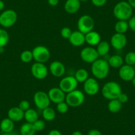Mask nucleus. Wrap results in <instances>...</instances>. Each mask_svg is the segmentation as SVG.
I'll use <instances>...</instances> for the list:
<instances>
[{
	"mask_svg": "<svg viewBox=\"0 0 135 135\" xmlns=\"http://www.w3.org/2000/svg\"><path fill=\"white\" fill-rule=\"evenodd\" d=\"M17 21V14L14 10L7 9L0 15V25L4 28L13 27Z\"/></svg>",
	"mask_w": 135,
	"mask_h": 135,
	"instance_id": "obj_5",
	"label": "nucleus"
},
{
	"mask_svg": "<svg viewBox=\"0 0 135 135\" xmlns=\"http://www.w3.org/2000/svg\"><path fill=\"white\" fill-rule=\"evenodd\" d=\"M99 56L97 50L92 46L84 48L80 52V57L85 63L92 64L98 59Z\"/></svg>",
	"mask_w": 135,
	"mask_h": 135,
	"instance_id": "obj_11",
	"label": "nucleus"
},
{
	"mask_svg": "<svg viewBox=\"0 0 135 135\" xmlns=\"http://www.w3.org/2000/svg\"><path fill=\"white\" fill-rule=\"evenodd\" d=\"M20 59L24 63H29L33 59V56H32V51L31 50H24L22 52L20 55Z\"/></svg>",
	"mask_w": 135,
	"mask_h": 135,
	"instance_id": "obj_31",
	"label": "nucleus"
},
{
	"mask_svg": "<svg viewBox=\"0 0 135 135\" xmlns=\"http://www.w3.org/2000/svg\"><path fill=\"white\" fill-rule=\"evenodd\" d=\"M84 101H85V95L81 91L77 89L66 95L65 101L69 107H79L84 103Z\"/></svg>",
	"mask_w": 135,
	"mask_h": 135,
	"instance_id": "obj_4",
	"label": "nucleus"
},
{
	"mask_svg": "<svg viewBox=\"0 0 135 135\" xmlns=\"http://www.w3.org/2000/svg\"><path fill=\"white\" fill-rule=\"evenodd\" d=\"M36 133L35 129L34 128L32 124L25 123L21 125L20 128L21 135H35Z\"/></svg>",
	"mask_w": 135,
	"mask_h": 135,
	"instance_id": "obj_25",
	"label": "nucleus"
},
{
	"mask_svg": "<svg viewBox=\"0 0 135 135\" xmlns=\"http://www.w3.org/2000/svg\"><path fill=\"white\" fill-rule=\"evenodd\" d=\"M88 135H102V133L97 129H91L88 132Z\"/></svg>",
	"mask_w": 135,
	"mask_h": 135,
	"instance_id": "obj_40",
	"label": "nucleus"
},
{
	"mask_svg": "<svg viewBox=\"0 0 135 135\" xmlns=\"http://www.w3.org/2000/svg\"><path fill=\"white\" fill-rule=\"evenodd\" d=\"M124 62L126 64L133 66L135 64V52H129L127 53L124 57Z\"/></svg>",
	"mask_w": 135,
	"mask_h": 135,
	"instance_id": "obj_32",
	"label": "nucleus"
},
{
	"mask_svg": "<svg viewBox=\"0 0 135 135\" xmlns=\"http://www.w3.org/2000/svg\"><path fill=\"white\" fill-rule=\"evenodd\" d=\"M77 26L78 31L85 35L93 31L95 26V21L90 15H84L80 17L78 19Z\"/></svg>",
	"mask_w": 135,
	"mask_h": 135,
	"instance_id": "obj_6",
	"label": "nucleus"
},
{
	"mask_svg": "<svg viewBox=\"0 0 135 135\" xmlns=\"http://www.w3.org/2000/svg\"><path fill=\"white\" fill-rule=\"evenodd\" d=\"M74 77L78 83H84L89 78V73L85 69L80 68L76 71Z\"/></svg>",
	"mask_w": 135,
	"mask_h": 135,
	"instance_id": "obj_27",
	"label": "nucleus"
},
{
	"mask_svg": "<svg viewBox=\"0 0 135 135\" xmlns=\"http://www.w3.org/2000/svg\"><path fill=\"white\" fill-rule=\"evenodd\" d=\"M42 117L46 121H52L56 117V112L54 109L49 107L42 110Z\"/></svg>",
	"mask_w": 135,
	"mask_h": 135,
	"instance_id": "obj_29",
	"label": "nucleus"
},
{
	"mask_svg": "<svg viewBox=\"0 0 135 135\" xmlns=\"http://www.w3.org/2000/svg\"><path fill=\"white\" fill-rule=\"evenodd\" d=\"M31 74L37 80H44L49 74V70L43 63L35 62L31 66Z\"/></svg>",
	"mask_w": 135,
	"mask_h": 135,
	"instance_id": "obj_10",
	"label": "nucleus"
},
{
	"mask_svg": "<svg viewBox=\"0 0 135 135\" xmlns=\"http://www.w3.org/2000/svg\"><path fill=\"white\" fill-rule=\"evenodd\" d=\"M122 106L123 104L117 99L110 100L107 105V108L111 113H117L121 110Z\"/></svg>",
	"mask_w": 135,
	"mask_h": 135,
	"instance_id": "obj_26",
	"label": "nucleus"
},
{
	"mask_svg": "<svg viewBox=\"0 0 135 135\" xmlns=\"http://www.w3.org/2000/svg\"><path fill=\"white\" fill-rule=\"evenodd\" d=\"M128 28L127 21H118L115 25V30L117 33L124 34L127 32Z\"/></svg>",
	"mask_w": 135,
	"mask_h": 135,
	"instance_id": "obj_28",
	"label": "nucleus"
},
{
	"mask_svg": "<svg viewBox=\"0 0 135 135\" xmlns=\"http://www.w3.org/2000/svg\"><path fill=\"white\" fill-rule=\"evenodd\" d=\"M68 40L74 46H81L85 42V35L79 31H74Z\"/></svg>",
	"mask_w": 135,
	"mask_h": 135,
	"instance_id": "obj_17",
	"label": "nucleus"
},
{
	"mask_svg": "<svg viewBox=\"0 0 135 135\" xmlns=\"http://www.w3.org/2000/svg\"><path fill=\"white\" fill-rule=\"evenodd\" d=\"M32 125H33L34 128L35 129L36 132H40V131H42L45 129L46 124H45V122L44 120L38 119L35 123H32Z\"/></svg>",
	"mask_w": 135,
	"mask_h": 135,
	"instance_id": "obj_34",
	"label": "nucleus"
},
{
	"mask_svg": "<svg viewBox=\"0 0 135 135\" xmlns=\"http://www.w3.org/2000/svg\"><path fill=\"white\" fill-rule=\"evenodd\" d=\"M25 112L22 111L19 107H14L10 109L7 113V116L9 119L15 123V122H19L24 119Z\"/></svg>",
	"mask_w": 135,
	"mask_h": 135,
	"instance_id": "obj_18",
	"label": "nucleus"
},
{
	"mask_svg": "<svg viewBox=\"0 0 135 135\" xmlns=\"http://www.w3.org/2000/svg\"><path fill=\"white\" fill-rule=\"evenodd\" d=\"M5 7V3L2 0H0V11H3Z\"/></svg>",
	"mask_w": 135,
	"mask_h": 135,
	"instance_id": "obj_44",
	"label": "nucleus"
},
{
	"mask_svg": "<svg viewBox=\"0 0 135 135\" xmlns=\"http://www.w3.org/2000/svg\"><path fill=\"white\" fill-rule=\"evenodd\" d=\"M14 127H15L14 122L9 118L3 119L0 123V129L2 132L10 133L13 131Z\"/></svg>",
	"mask_w": 135,
	"mask_h": 135,
	"instance_id": "obj_21",
	"label": "nucleus"
},
{
	"mask_svg": "<svg viewBox=\"0 0 135 135\" xmlns=\"http://www.w3.org/2000/svg\"><path fill=\"white\" fill-rule=\"evenodd\" d=\"M33 101L37 108L42 111L49 107L50 103V100L48 93L42 91H38L35 93Z\"/></svg>",
	"mask_w": 135,
	"mask_h": 135,
	"instance_id": "obj_8",
	"label": "nucleus"
},
{
	"mask_svg": "<svg viewBox=\"0 0 135 135\" xmlns=\"http://www.w3.org/2000/svg\"><path fill=\"white\" fill-rule=\"evenodd\" d=\"M133 68H134V70H135V64L133 66Z\"/></svg>",
	"mask_w": 135,
	"mask_h": 135,
	"instance_id": "obj_51",
	"label": "nucleus"
},
{
	"mask_svg": "<svg viewBox=\"0 0 135 135\" xmlns=\"http://www.w3.org/2000/svg\"><path fill=\"white\" fill-rule=\"evenodd\" d=\"M84 90L88 95H95L99 91V85L97 80L93 78H89L84 83Z\"/></svg>",
	"mask_w": 135,
	"mask_h": 135,
	"instance_id": "obj_12",
	"label": "nucleus"
},
{
	"mask_svg": "<svg viewBox=\"0 0 135 135\" xmlns=\"http://www.w3.org/2000/svg\"><path fill=\"white\" fill-rule=\"evenodd\" d=\"M9 41V35L7 31L0 28V48H3L7 45Z\"/></svg>",
	"mask_w": 135,
	"mask_h": 135,
	"instance_id": "obj_30",
	"label": "nucleus"
},
{
	"mask_svg": "<svg viewBox=\"0 0 135 135\" xmlns=\"http://www.w3.org/2000/svg\"><path fill=\"white\" fill-rule=\"evenodd\" d=\"M127 2L132 7V9H135V0H127Z\"/></svg>",
	"mask_w": 135,
	"mask_h": 135,
	"instance_id": "obj_43",
	"label": "nucleus"
},
{
	"mask_svg": "<svg viewBox=\"0 0 135 135\" xmlns=\"http://www.w3.org/2000/svg\"><path fill=\"white\" fill-rule=\"evenodd\" d=\"M48 3L52 7H55L59 3V0H48Z\"/></svg>",
	"mask_w": 135,
	"mask_h": 135,
	"instance_id": "obj_42",
	"label": "nucleus"
},
{
	"mask_svg": "<svg viewBox=\"0 0 135 135\" xmlns=\"http://www.w3.org/2000/svg\"><path fill=\"white\" fill-rule=\"evenodd\" d=\"M110 70V66L107 60L105 59H97L91 64V71L95 79L103 80L107 77Z\"/></svg>",
	"mask_w": 135,
	"mask_h": 135,
	"instance_id": "obj_1",
	"label": "nucleus"
},
{
	"mask_svg": "<svg viewBox=\"0 0 135 135\" xmlns=\"http://www.w3.org/2000/svg\"><path fill=\"white\" fill-rule=\"evenodd\" d=\"M110 67L114 68H120L124 63V60L120 55H113L109 57L107 60Z\"/></svg>",
	"mask_w": 135,
	"mask_h": 135,
	"instance_id": "obj_22",
	"label": "nucleus"
},
{
	"mask_svg": "<svg viewBox=\"0 0 135 135\" xmlns=\"http://www.w3.org/2000/svg\"><path fill=\"white\" fill-rule=\"evenodd\" d=\"M132 81V85H133L135 87V77L133 79H132V81Z\"/></svg>",
	"mask_w": 135,
	"mask_h": 135,
	"instance_id": "obj_46",
	"label": "nucleus"
},
{
	"mask_svg": "<svg viewBox=\"0 0 135 135\" xmlns=\"http://www.w3.org/2000/svg\"><path fill=\"white\" fill-rule=\"evenodd\" d=\"M80 2H88V1H89V0H79Z\"/></svg>",
	"mask_w": 135,
	"mask_h": 135,
	"instance_id": "obj_50",
	"label": "nucleus"
},
{
	"mask_svg": "<svg viewBox=\"0 0 135 135\" xmlns=\"http://www.w3.org/2000/svg\"><path fill=\"white\" fill-rule=\"evenodd\" d=\"M119 76L123 81H132V79L135 77V70L133 66L127 64L123 65L119 68Z\"/></svg>",
	"mask_w": 135,
	"mask_h": 135,
	"instance_id": "obj_14",
	"label": "nucleus"
},
{
	"mask_svg": "<svg viewBox=\"0 0 135 135\" xmlns=\"http://www.w3.org/2000/svg\"><path fill=\"white\" fill-rule=\"evenodd\" d=\"M68 108H69V106L66 103V101H62L58 103L56 106L57 111L61 114H64L67 113L68 111Z\"/></svg>",
	"mask_w": 135,
	"mask_h": 135,
	"instance_id": "obj_33",
	"label": "nucleus"
},
{
	"mask_svg": "<svg viewBox=\"0 0 135 135\" xmlns=\"http://www.w3.org/2000/svg\"><path fill=\"white\" fill-rule=\"evenodd\" d=\"M91 3H93V6L98 7L105 6L107 2V0H91Z\"/></svg>",
	"mask_w": 135,
	"mask_h": 135,
	"instance_id": "obj_38",
	"label": "nucleus"
},
{
	"mask_svg": "<svg viewBox=\"0 0 135 135\" xmlns=\"http://www.w3.org/2000/svg\"><path fill=\"white\" fill-rule=\"evenodd\" d=\"M0 135H1V134H0Z\"/></svg>",
	"mask_w": 135,
	"mask_h": 135,
	"instance_id": "obj_52",
	"label": "nucleus"
},
{
	"mask_svg": "<svg viewBox=\"0 0 135 135\" xmlns=\"http://www.w3.org/2000/svg\"><path fill=\"white\" fill-rule=\"evenodd\" d=\"M19 107L24 112H25L26 111H27L28 109H30V103L27 100H23L19 103Z\"/></svg>",
	"mask_w": 135,
	"mask_h": 135,
	"instance_id": "obj_36",
	"label": "nucleus"
},
{
	"mask_svg": "<svg viewBox=\"0 0 135 135\" xmlns=\"http://www.w3.org/2000/svg\"><path fill=\"white\" fill-rule=\"evenodd\" d=\"M111 46L115 50H122L126 46L127 43V38L124 34L115 33L111 37L110 41Z\"/></svg>",
	"mask_w": 135,
	"mask_h": 135,
	"instance_id": "obj_13",
	"label": "nucleus"
},
{
	"mask_svg": "<svg viewBox=\"0 0 135 135\" xmlns=\"http://www.w3.org/2000/svg\"><path fill=\"white\" fill-rule=\"evenodd\" d=\"M117 99L120 101L122 104H123V103H126L128 101V97L126 93H124L122 92L120 94V95L119 96V97L117 98Z\"/></svg>",
	"mask_w": 135,
	"mask_h": 135,
	"instance_id": "obj_39",
	"label": "nucleus"
},
{
	"mask_svg": "<svg viewBox=\"0 0 135 135\" xmlns=\"http://www.w3.org/2000/svg\"><path fill=\"white\" fill-rule=\"evenodd\" d=\"M48 135H62V132L56 129H53L51 130L50 132L48 133Z\"/></svg>",
	"mask_w": 135,
	"mask_h": 135,
	"instance_id": "obj_41",
	"label": "nucleus"
},
{
	"mask_svg": "<svg viewBox=\"0 0 135 135\" xmlns=\"http://www.w3.org/2000/svg\"><path fill=\"white\" fill-rule=\"evenodd\" d=\"M33 59L36 62L43 63L47 62L50 57V52L49 49L45 46L39 45L34 48L32 50Z\"/></svg>",
	"mask_w": 135,
	"mask_h": 135,
	"instance_id": "obj_7",
	"label": "nucleus"
},
{
	"mask_svg": "<svg viewBox=\"0 0 135 135\" xmlns=\"http://www.w3.org/2000/svg\"><path fill=\"white\" fill-rule=\"evenodd\" d=\"M24 119L27 121V123H29L32 124L36 120L38 119V113L36 110L34 109H28L25 112L24 114Z\"/></svg>",
	"mask_w": 135,
	"mask_h": 135,
	"instance_id": "obj_24",
	"label": "nucleus"
},
{
	"mask_svg": "<svg viewBox=\"0 0 135 135\" xmlns=\"http://www.w3.org/2000/svg\"><path fill=\"white\" fill-rule=\"evenodd\" d=\"M71 135H83V134L82 132H80V131H74V132H72Z\"/></svg>",
	"mask_w": 135,
	"mask_h": 135,
	"instance_id": "obj_45",
	"label": "nucleus"
},
{
	"mask_svg": "<svg viewBox=\"0 0 135 135\" xmlns=\"http://www.w3.org/2000/svg\"><path fill=\"white\" fill-rule=\"evenodd\" d=\"M1 135H11V132L10 133H6V132H2Z\"/></svg>",
	"mask_w": 135,
	"mask_h": 135,
	"instance_id": "obj_48",
	"label": "nucleus"
},
{
	"mask_svg": "<svg viewBox=\"0 0 135 135\" xmlns=\"http://www.w3.org/2000/svg\"><path fill=\"white\" fill-rule=\"evenodd\" d=\"M85 42L91 46H97L101 42V35L99 33L94 31H90L85 35Z\"/></svg>",
	"mask_w": 135,
	"mask_h": 135,
	"instance_id": "obj_19",
	"label": "nucleus"
},
{
	"mask_svg": "<svg viewBox=\"0 0 135 135\" xmlns=\"http://www.w3.org/2000/svg\"><path fill=\"white\" fill-rule=\"evenodd\" d=\"M4 52V47L0 48V53H3Z\"/></svg>",
	"mask_w": 135,
	"mask_h": 135,
	"instance_id": "obj_47",
	"label": "nucleus"
},
{
	"mask_svg": "<svg viewBox=\"0 0 135 135\" xmlns=\"http://www.w3.org/2000/svg\"><path fill=\"white\" fill-rule=\"evenodd\" d=\"M11 135H19L17 132H11Z\"/></svg>",
	"mask_w": 135,
	"mask_h": 135,
	"instance_id": "obj_49",
	"label": "nucleus"
},
{
	"mask_svg": "<svg viewBox=\"0 0 135 135\" xmlns=\"http://www.w3.org/2000/svg\"><path fill=\"white\" fill-rule=\"evenodd\" d=\"M96 50L99 56H105L109 52L110 44L107 41H101L97 45Z\"/></svg>",
	"mask_w": 135,
	"mask_h": 135,
	"instance_id": "obj_23",
	"label": "nucleus"
},
{
	"mask_svg": "<svg viewBox=\"0 0 135 135\" xmlns=\"http://www.w3.org/2000/svg\"><path fill=\"white\" fill-rule=\"evenodd\" d=\"M122 93L120 85L116 81H108L101 89V94L104 98L108 100L117 99Z\"/></svg>",
	"mask_w": 135,
	"mask_h": 135,
	"instance_id": "obj_3",
	"label": "nucleus"
},
{
	"mask_svg": "<svg viewBox=\"0 0 135 135\" xmlns=\"http://www.w3.org/2000/svg\"><path fill=\"white\" fill-rule=\"evenodd\" d=\"M72 33V30H71V28L68 27H64V28H62L60 31L61 36H62V38H65V39H69Z\"/></svg>",
	"mask_w": 135,
	"mask_h": 135,
	"instance_id": "obj_35",
	"label": "nucleus"
},
{
	"mask_svg": "<svg viewBox=\"0 0 135 135\" xmlns=\"http://www.w3.org/2000/svg\"><path fill=\"white\" fill-rule=\"evenodd\" d=\"M78 82L74 76H66L60 80L59 84V88L64 92L68 93L72 91L77 89Z\"/></svg>",
	"mask_w": 135,
	"mask_h": 135,
	"instance_id": "obj_9",
	"label": "nucleus"
},
{
	"mask_svg": "<svg viewBox=\"0 0 135 135\" xmlns=\"http://www.w3.org/2000/svg\"><path fill=\"white\" fill-rule=\"evenodd\" d=\"M49 70L52 76L56 78H60L65 74L66 68L63 64L60 61H53L49 66Z\"/></svg>",
	"mask_w": 135,
	"mask_h": 135,
	"instance_id": "obj_16",
	"label": "nucleus"
},
{
	"mask_svg": "<svg viewBox=\"0 0 135 135\" xmlns=\"http://www.w3.org/2000/svg\"><path fill=\"white\" fill-rule=\"evenodd\" d=\"M48 95L50 101L54 103H58L65 101L66 93L60 88H52L49 91Z\"/></svg>",
	"mask_w": 135,
	"mask_h": 135,
	"instance_id": "obj_15",
	"label": "nucleus"
},
{
	"mask_svg": "<svg viewBox=\"0 0 135 135\" xmlns=\"http://www.w3.org/2000/svg\"><path fill=\"white\" fill-rule=\"evenodd\" d=\"M113 12L115 17L119 21H128L132 16L133 9L128 2L122 1L115 5Z\"/></svg>",
	"mask_w": 135,
	"mask_h": 135,
	"instance_id": "obj_2",
	"label": "nucleus"
},
{
	"mask_svg": "<svg viewBox=\"0 0 135 135\" xmlns=\"http://www.w3.org/2000/svg\"><path fill=\"white\" fill-rule=\"evenodd\" d=\"M81 2L79 0H67L64 4V9L68 13L74 14L79 11Z\"/></svg>",
	"mask_w": 135,
	"mask_h": 135,
	"instance_id": "obj_20",
	"label": "nucleus"
},
{
	"mask_svg": "<svg viewBox=\"0 0 135 135\" xmlns=\"http://www.w3.org/2000/svg\"><path fill=\"white\" fill-rule=\"evenodd\" d=\"M128 28L135 32V15H132L128 20Z\"/></svg>",
	"mask_w": 135,
	"mask_h": 135,
	"instance_id": "obj_37",
	"label": "nucleus"
}]
</instances>
